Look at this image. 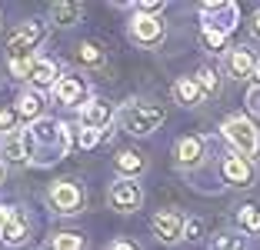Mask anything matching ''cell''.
<instances>
[{"label": "cell", "instance_id": "cell-1", "mask_svg": "<svg viewBox=\"0 0 260 250\" xmlns=\"http://www.w3.org/2000/svg\"><path fill=\"white\" fill-rule=\"evenodd\" d=\"M23 134H27V144H30V153H34V167H40V170L60 164L70 153V147H74V130H70V123L60 120V117H54V114L27 123Z\"/></svg>", "mask_w": 260, "mask_h": 250}, {"label": "cell", "instance_id": "cell-2", "mask_svg": "<svg viewBox=\"0 0 260 250\" xmlns=\"http://www.w3.org/2000/svg\"><path fill=\"white\" fill-rule=\"evenodd\" d=\"M164 123H167V107L153 97H127L117 107V127L130 134L134 140L153 137Z\"/></svg>", "mask_w": 260, "mask_h": 250}, {"label": "cell", "instance_id": "cell-3", "mask_svg": "<svg viewBox=\"0 0 260 250\" xmlns=\"http://www.w3.org/2000/svg\"><path fill=\"white\" fill-rule=\"evenodd\" d=\"M210 150H214V137L184 134V137H177V140H174L170 157H174V167L180 170V174L200 177L204 170H210V167L217 170V160H220V157H214Z\"/></svg>", "mask_w": 260, "mask_h": 250}, {"label": "cell", "instance_id": "cell-4", "mask_svg": "<svg viewBox=\"0 0 260 250\" xmlns=\"http://www.w3.org/2000/svg\"><path fill=\"white\" fill-rule=\"evenodd\" d=\"M44 204L47 210L60 220H70V217H80L87 210V183L80 177H57V180L47 183L44 190Z\"/></svg>", "mask_w": 260, "mask_h": 250}, {"label": "cell", "instance_id": "cell-5", "mask_svg": "<svg viewBox=\"0 0 260 250\" xmlns=\"http://www.w3.org/2000/svg\"><path fill=\"white\" fill-rule=\"evenodd\" d=\"M44 40H47V23L44 20L30 17V20L17 23L14 30L7 34V40H4V64L34 60L40 53V47H44Z\"/></svg>", "mask_w": 260, "mask_h": 250}, {"label": "cell", "instance_id": "cell-6", "mask_svg": "<svg viewBox=\"0 0 260 250\" xmlns=\"http://www.w3.org/2000/svg\"><path fill=\"white\" fill-rule=\"evenodd\" d=\"M220 140L227 144V150L247 160H260V127L253 123L250 114H230L220 123Z\"/></svg>", "mask_w": 260, "mask_h": 250}, {"label": "cell", "instance_id": "cell-7", "mask_svg": "<svg viewBox=\"0 0 260 250\" xmlns=\"http://www.w3.org/2000/svg\"><path fill=\"white\" fill-rule=\"evenodd\" d=\"M97 97L93 93V83H90V77H84V74H77V70H67V74L57 80V87L50 93H47V100L57 107V110H80L84 104H90V100Z\"/></svg>", "mask_w": 260, "mask_h": 250}, {"label": "cell", "instance_id": "cell-8", "mask_svg": "<svg viewBox=\"0 0 260 250\" xmlns=\"http://www.w3.org/2000/svg\"><path fill=\"white\" fill-rule=\"evenodd\" d=\"M260 177V167L257 160H247L234 150H223L220 160H217V180L220 187H230V190H250Z\"/></svg>", "mask_w": 260, "mask_h": 250}, {"label": "cell", "instance_id": "cell-9", "mask_svg": "<svg viewBox=\"0 0 260 250\" xmlns=\"http://www.w3.org/2000/svg\"><path fill=\"white\" fill-rule=\"evenodd\" d=\"M127 40L140 50H157L167 40V20L150 14H130L127 20Z\"/></svg>", "mask_w": 260, "mask_h": 250}, {"label": "cell", "instance_id": "cell-10", "mask_svg": "<svg viewBox=\"0 0 260 250\" xmlns=\"http://www.w3.org/2000/svg\"><path fill=\"white\" fill-rule=\"evenodd\" d=\"M0 227H4V247L7 250H30L34 227H30V217L20 210L17 204H0Z\"/></svg>", "mask_w": 260, "mask_h": 250}, {"label": "cell", "instance_id": "cell-11", "mask_svg": "<svg viewBox=\"0 0 260 250\" xmlns=\"http://www.w3.org/2000/svg\"><path fill=\"white\" fill-rule=\"evenodd\" d=\"M147 194H144V183L140 180H127V177H114L107 183V207L120 217H130L144 207Z\"/></svg>", "mask_w": 260, "mask_h": 250}, {"label": "cell", "instance_id": "cell-12", "mask_svg": "<svg viewBox=\"0 0 260 250\" xmlns=\"http://www.w3.org/2000/svg\"><path fill=\"white\" fill-rule=\"evenodd\" d=\"M184 224H187L184 210L160 207V210L150 217V234H153V240L164 243V247H180V243H184Z\"/></svg>", "mask_w": 260, "mask_h": 250}, {"label": "cell", "instance_id": "cell-13", "mask_svg": "<svg viewBox=\"0 0 260 250\" xmlns=\"http://www.w3.org/2000/svg\"><path fill=\"white\" fill-rule=\"evenodd\" d=\"M200 23H210L220 34H234L240 27V7L234 0H204L200 4Z\"/></svg>", "mask_w": 260, "mask_h": 250}, {"label": "cell", "instance_id": "cell-14", "mask_svg": "<svg viewBox=\"0 0 260 250\" xmlns=\"http://www.w3.org/2000/svg\"><path fill=\"white\" fill-rule=\"evenodd\" d=\"M0 164L7 167V170H27V167H34V153H30L23 127L10 130V134H0Z\"/></svg>", "mask_w": 260, "mask_h": 250}, {"label": "cell", "instance_id": "cell-15", "mask_svg": "<svg viewBox=\"0 0 260 250\" xmlns=\"http://www.w3.org/2000/svg\"><path fill=\"white\" fill-rule=\"evenodd\" d=\"M63 74H67V70L60 67L57 57L37 53V57L30 60V67H27V80H23V87H34V90H40V93H50Z\"/></svg>", "mask_w": 260, "mask_h": 250}, {"label": "cell", "instance_id": "cell-16", "mask_svg": "<svg viewBox=\"0 0 260 250\" xmlns=\"http://www.w3.org/2000/svg\"><path fill=\"white\" fill-rule=\"evenodd\" d=\"M77 127L107 134L110 127H117V107L110 104L107 97H93L90 104H84L80 110H77Z\"/></svg>", "mask_w": 260, "mask_h": 250}, {"label": "cell", "instance_id": "cell-17", "mask_svg": "<svg viewBox=\"0 0 260 250\" xmlns=\"http://www.w3.org/2000/svg\"><path fill=\"white\" fill-rule=\"evenodd\" d=\"M257 64H260V57L250 44H234L227 50V57L220 60V67H223V74H227V80H250Z\"/></svg>", "mask_w": 260, "mask_h": 250}, {"label": "cell", "instance_id": "cell-18", "mask_svg": "<svg viewBox=\"0 0 260 250\" xmlns=\"http://www.w3.org/2000/svg\"><path fill=\"white\" fill-rule=\"evenodd\" d=\"M74 64L87 74H100V70H107L110 64V50L107 44H100L97 37H84L80 44L74 47Z\"/></svg>", "mask_w": 260, "mask_h": 250}, {"label": "cell", "instance_id": "cell-19", "mask_svg": "<svg viewBox=\"0 0 260 250\" xmlns=\"http://www.w3.org/2000/svg\"><path fill=\"white\" fill-rule=\"evenodd\" d=\"M110 167H114V177L140 180V177L150 170V160H147L144 150H137V147H127V150H117L114 157H110Z\"/></svg>", "mask_w": 260, "mask_h": 250}, {"label": "cell", "instance_id": "cell-20", "mask_svg": "<svg viewBox=\"0 0 260 250\" xmlns=\"http://www.w3.org/2000/svg\"><path fill=\"white\" fill-rule=\"evenodd\" d=\"M170 97H174V104L177 107H184V110H200V107L207 104V93H204V87L197 83V77H177L174 80V87H170Z\"/></svg>", "mask_w": 260, "mask_h": 250}, {"label": "cell", "instance_id": "cell-21", "mask_svg": "<svg viewBox=\"0 0 260 250\" xmlns=\"http://www.w3.org/2000/svg\"><path fill=\"white\" fill-rule=\"evenodd\" d=\"M14 110L23 123H34L40 117H47V97L40 90H34V87H20L14 97Z\"/></svg>", "mask_w": 260, "mask_h": 250}, {"label": "cell", "instance_id": "cell-22", "mask_svg": "<svg viewBox=\"0 0 260 250\" xmlns=\"http://www.w3.org/2000/svg\"><path fill=\"white\" fill-rule=\"evenodd\" d=\"M84 4H77V0H57L47 7V27H57V30H70L77 23L84 20Z\"/></svg>", "mask_w": 260, "mask_h": 250}, {"label": "cell", "instance_id": "cell-23", "mask_svg": "<svg viewBox=\"0 0 260 250\" xmlns=\"http://www.w3.org/2000/svg\"><path fill=\"white\" fill-rule=\"evenodd\" d=\"M234 224L244 237H260V200H244L234 207Z\"/></svg>", "mask_w": 260, "mask_h": 250}, {"label": "cell", "instance_id": "cell-24", "mask_svg": "<svg viewBox=\"0 0 260 250\" xmlns=\"http://www.w3.org/2000/svg\"><path fill=\"white\" fill-rule=\"evenodd\" d=\"M193 77H197V83L204 87L207 97H217V93L223 90V80H227V74H223L220 64H200V67L193 70Z\"/></svg>", "mask_w": 260, "mask_h": 250}, {"label": "cell", "instance_id": "cell-25", "mask_svg": "<svg viewBox=\"0 0 260 250\" xmlns=\"http://www.w3.org/2000/svg\"><path fill=\"white\" fill-rule=\"evenodd\" d=\"M84 234H77V230H54V234L44 237V250H87Z\"/></svg>", "mask_w": 260, "mask_h": 250}, {"label": "cell", "instance_id": "cell-26", "mask_svg": "<svg viewBox=\"0 0 260 250\" xmlns=\"http://www.w3.org/2000/svg\"><path fill=\"white\" fill-rule=\"evenodd\" d=\"M207 250H247V237L240 230H217L207 240Z\"/></svg>", "mask_w": 260, "mask_h": 250}, {"label": "cell", "instance_id": "cell-27", "mask_svg": "<svg viewBox=\"0 0 260 250\" xmlns=\"http://www.w3.org/2000/svg\"><path fill=\"white\" fill-rule=\"evenodd\" d=\"M200 40H204V47L210 53H217V57H227V50H230V44H227V34H220V30H214L210 23H200Z\"/></svg>", "mask_w": 260, "mask_h": 250}, {"label": "cell", "instance_id": "cell-28", "mask_svg": "<svg viewBox=\"0 0 260 250\" xmlns=\"http://www.w3.org/2000/svg\"><path fill=\"white\" fill-rule=\"evenodd\" d=\"M117 10H130V14H150V17H164L167 0H130V4H114Z\"/></svg>", "mask_w": 260, "mask_h": 250}, {"label": "cell", "instance_id": "cell-29", "mask_svg": "<svg viewBox=\"0 0 260 250\" xmlns=\"http://www.w3.org/2000/svg\"><path fill=\"white\" fill-rule=\"evenodd\" d=\"M204 237H210L207 234V220L197 217V213H190L187 224H184V243H204Z\"/></svg>", "mask_w": 260, "mask_h": 250}, {"label": "cell", "instance_id": "cell-30", "mask_svg": "<svg viewBox=\"0 0 260 250\" xmlns=\"http://www.w3.org/2000/svg\"><path fill=\"white\" fill-rule=\"evenodd\" d=\"M100 140H104V134H100V130H87V127H80V130L74 134V144H77V147H84V150L97 147Z\"/></svg>", "mask_w": 260, "mask_h": 250}, {"label": "cell", "instance_id": "cell-31", "mask_svg": "<svg viewBox=\"0 0 260 250\" xmlns=\"http://www.w3.org/2000/svg\"><path fill=\"white\" fill-rule=\"evenodd\" d=\"M244 104H247V114L260 120V83H250V90H247Z\"/></svg>", "mask_w": 260, "mask_h": 250}, {"label": "cell", "instance_id": "cell-32", "mask_svg": "<svg viewBox=\"0 0 260 250\" xmlns=\"http://www.w3.org/2000/svg\"><path fill=\"white\" fill-rule=\"evenodd\" d=\"M17 120H20V117H17V110L14 107H0V134H10V130H20L17 127Z\"/></svg>", "mask_w": 260, "mask_h": 250}, {"label": "cell", "instance_id": "cell-33", "mask_svg": "<svg viewBox=\"0 0 260 250\" xmlns=\"http://www.w3.org/2000/svg\"><path fill=\"white\" fill-rule=\"evenodd\" d=\"M107 250H144V247H140L134 237H117V240L107 243Z\"/></svg>", "mask_w": 260, "mask_h": 250}, {"label": "cell", "instance_id": "cell-34", "mask_svg": "<svg viewBox=\"0 0 260 250\" xmlns=\"http://www.w3.org/2000/svg\"><path fill=\"white\" fill-rule=\"evenodd\" d=\"M247 30H250V40H257V44H260V7L253 10V17L247 20Z\"/></svg>", "mask_w": 260, "mask_h": 250}, {"label": "cell", "instance_id": "cell-35", "mask_svg": "<svg viewBox=\"0 0 260 250\" xmlns=\"http://www.w3.org/2000/svg\"><path fill=\"white\" fill-rule=\"evenodd\" d=\"M4 180H7V167L0 164V187H4Z\"/></svg>", "mask_w": 260, "mask_h": 250}, {"label": "cell", "instance_id": "cell-36", "mask_svg": "<svg viewBox=\"0 0 260 250\" xmlns=\"http://www.w3.org/2000/svg\"><path fill=\"white\" fill-rule=\"evenodd\" d=\"M253 83H260V64H257V70H253V77H250Z\"/></svg>", "mask_w": 260, "mask_h": 250}, {"label": "cell", "instance_id": "cell-37", "mask_svg": "<svg viewBox=\"0 0 260 250\" xmlns=\"http://www.w3.org/2000/svg\"><path fill=\"white\" fill-rule=\"evenodd\" d=\"M0 30H4V10H0Z\"/></svg>", "mask_w": 260, "mask_h": 250}, {"label": "cell", "instance_id": "cell-38", "mask_svg": "<svg viewBox=\"0 0 260 250\" xmlns=\"http://www.w3.org/2000/svg\"><path fill=\"white\" fill-rule=\"evenodd\" d=\"M0 240H4V227H0Z\"/></svg>", "mask_w": 260, "mask_h": 250}]
</instances>
